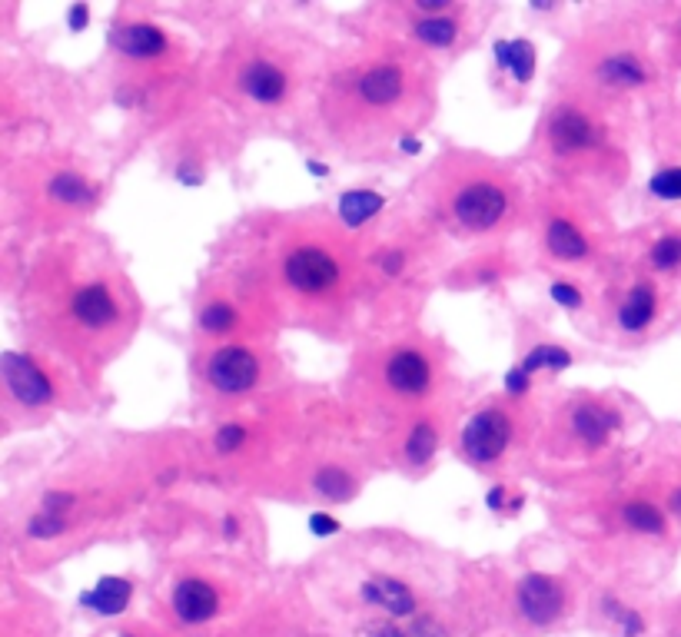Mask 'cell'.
Instances as JSON below:
<instances>
[{"label":"cell","mask_w":681,"mask_h":637,"mask_svg":"<svg viewBox=\"0 0 681 637\" xmlns=\"http://www.w3.org/2000/svg\"><path fill=\"white\" fill-rule=\"evenodd\" d=\"M509 438H512L509 415L489 409V412H479L469 419L466 432H462V448H466V455L472 458V462L486 465V462H495V458L505 452Z\"/></svg>","instance_id":"obj_1"},{"label":"cell","mask_w":681,"mask_h":637,"mask_svg":"<svg viewBox=\"0 0 681 637\" xmlns=\"http://www.w3.org/2000/svg\"><path fill=\"white\" fill-rule=\"evenodd\" d=\"M505 206H509V200L495 183H469L452 203V213H456L462 226L489 229L505 216Z\"/></svg>","instance_id":"obj_2"},{"label":"cell","mask_w":681,"mask_h":637,"mask_svg":"<svg viewBox=\"0 0 681 637\" xmlns=\"http://www.w3.org/2000/svg\"><path fill=\"white\" fill-rule=\"evenodd\" d=\"M286 279H290V286L299 292H326L336 286L339 266L333 256L323 253V249L303 246L286 259Z\"/></svg>","instance_id":"obj_3"},{"label":"cell","mask_w":681,"mask_h":637,"mask_svg":"<svg viewBox=\"0 0 681 637\" xmlns=\"http://www.w3.org/2000/svg\"><path fill=\"white\" fill-rule=\"evenodd\" d=\"M210 382L220 392H246L250 385L260 379V362L256 355L243 346H226L210 359Z\"/></svg>","instance_id":"obj_4"},{"label":"cell","mask_w":681,"mask_h":637,"mask_svg":"<svg viewBox=\"0 0 681 637\" xmlns=\"http://www.w3.org/2000/svg\"><path fill=\"white\" fill-rule=\"evenodd\" d=\"M562 604H565L562 584L549 578V574H529L519 584V611L532 624H552L562 614Z\"/></svg>","instance_id":"obj_5"},{"label":"cell","mask_w":681,"mask_h":637,"mask_svg":"<svg viewBox=\"0 0 681 637\" xmlns=\"http://www.w3.org/2000/svg\"><path fill=\"white\" fill-rule=\"evenodd\" d=\"M4 379H7V389L14 392V399L24 405H47L54 399L47 375L17 352H4Z\"/></svg>","instance_id":"obj_6"},{"label":"cell","mask_w":681,"mask_h":637,"mask_svg":"<svg viewBox=\"0 0 681 637\" xmlns=\"http://www.w3.org/2000/svg\"><path fill=\"white\" fill-rule=\"evenodd\" d=\"M386 379H389V385L399 395H419V392L429 389L432 369H429L426 355H419V352H412V349H402V352H396L389 359Z\"/></svg>","instance_id":"obj_7"},{"label":"cell","mask_w":681,"mask_h":637,"mask_svg":"<svg viewBox=\"0 0 681 637\" xmlns=\"http://www.w3.org/2000/svg\"><path fill=\"white\" fill-rule=\"evenodd\" d=\"M216 608H220V598H216V591L200 578L180 581L177 591H173V611H177L187 624L210 621L216 614Z\"/></svg>","instance_id":"obj_8"},{"label":"cell","mask_w":681,"mask_h":637,"mask_svg":"<svg viewBox=\"0 0 681 637\" xmlns=\"http://www.w3.org/2000/svg\"><path fill=\"white\" fill-rule=\"evenodd\" d=\"M552 143H555V150L575 153V150H588V146H595L598 133L592 127V120L582 117L579 110H559L552 117Z\"/></svg>","instance_id":"obj_9"},{"label":"cell","mask_w":681,"mask_h":637,"mask_svg":"<svg viewBox=\"0 0 681 637\" xmlns=\"http://www.w3.org/2000/svg\"><path fill=\"white\" fill-rule=\"evenodd\" d=\"M363 598L369 604H376V608L396 614V618H409V614L416 611V598H412V591L402 581H396V578L366 581L363 584Z\"/></svg>","instance_id":"obj_10"},{"label":"cell","mask_w":681,"mask_h":637,"mask_svg":"<svg viewBox=\"0 0 681 637\" xmlns=\"http://www.w3.org/2000/svg\"><path fill=\"white\" fill-rule=\"evenodd\" d=\"M74 316L90 329H103L117 319V302H113L107 286L94 283V286L80 289L74 296Z\"/></svg>","instance_id":"obj_11"},{"label":"cell","mask_w":681,"mask_h":637,"mask_svg":"<svg viewBox=\"0 0 681 637\" xmlns=\"http://www.w3.org/2000/svg\"><path fill=\"white\" fill-rule=\"evenodd\" d=\"M243 90L256 103H280L286 93V73L280 67L266 64V60H256L243 73Z\"/></svg>","instance_id":"obj_12"},{"label":"cell","mask_w":681,"mask_h":637,"mask_svg":"<svg viewBox=\"0 0 681 637\" xmlns=\"http://www.w3.org/2000/svg\"><path fill=\"white\" fill-rule=\"evenodd\" d=\"M130 594H133V584L127 578H103L94 591L80 594V604H84V608H94L97 614H103V618H113V614H120L127 608Z\"/></svg>","instance_id":"obj_13"},{"label":"cell","mask_w":681,"mask_h":637,"mask_svg":"<svg viewBox=\"0 0 681 637\" xmlns=\"http://www.w3.org/2000/svg\"><path fill=\"white\" fill-rule=\"evenodd\" d=\"M359 97L373 107H389L402 97V73L396 67H376L359 80Z\"/></svg>","instance_id":"obj_14"},{"label":"cell","mask_w":681,"mask_h":637,"mask_svg":"<svg viewBox=\"0 0 681 637\" xmlns=\"http://www.w3.org/2000/svg\"><path fill=\"white\" fill-rule=\"evenodd\" d=\"M572 425H575V432L585 438V445H602L608 438V432L618 425V415L612 409H605V405L585 402V405L575 409Z\"/></svg>","instance_id":"obj_15"},{"label":"cell","mask_w":681,"mask_h":637,"mask_svg":"<svg viewBox=\"0 0 681 637\" xmlns=\"http://www.w3.org/2000/svg\"><path fill=\"white\" fill-rule=\"evenodd\" d=\"M117 47L123 50L127 57H137V60H147V57H157L163 54V47H167V40L153 24H130L123 27L117 34Z\"/></svg>","instance_id":"obj_16"},{"label":"cell","mask_w":681,"mask_h":637,"mask_svg":"<svg viewBox=\"0 0 681 637\" xmlns=\"http://www.w3.org/2000/svg\"><path fill=\"white\" fill-rule=\"evenodd\" d=\"M652 319H655V289L642 283L628 292V299L622 302V309H618V326L625 332H642Z\"/></svg>","instance_id":"obj_17"},{"label":"cell","mask_w":681,"mask_h":637,"mask_svg":"<svg viewBox=\"0 0 681 637\" xmlns=\"http://www.w3.org/2000/svg\"><path fill=\"white\" fill-rule=\"evenodd\" d=\"M495 60H499V67L512 70V77L519 83H525L535 73V50L525 40H499L495 44Z\"/></svg>","instance_id":"obj_18"},{"label":"cell","mask_w":681,"mask_h":637,"mask_svg":"<svg viewBox=\"0 0 681 637\" xmlns=\"http://www.w3.org/2000/svg\"><path fill=\"white\" fill-rule=\"evenodd\" d=\"M383 210V196L369 193V190H353L346 196H339V216H343L346 226H363L366 219H373Z\"/></svg>","instance_id":"obj_19"},{"label":"cell","mask_w":681,"mask_h":637,"mask_svg":"<svg viewBox=\"0 0 681 637\" xmlns=\"http://www.w3.org/2000/svg\"><path fill=\"white\" fill-rule=\"evenodd\" d=\"M549 249L559 259H582L588 253V239L569 223V219H552V226H549Z\"/></svg>","instance_id":"obj_20"},{"label":"cell","mask_w":681,"mask_h":637,"mask_svg":"<svg viewBox=\"0 0 681 637\" xmlns=\"http://www.w3.org/2000/svg\"><path fill=\"white\" fill-rule=\"evenodd\" d=\"M598 77L605 83H612V87H638V83H645V67L638 64L632 54H615V57L602 60Z\"/></svg>","instance_id":"obj_21"},{"label":"cell","mask_w":681,"mask_h":637,"mask_svg":"<svg viewBox=\"0 0 681 637\" xmlns=\"http://www.w3.org/2000/svg\"><path fill=\"white\" fill-rule=\"evenodd\" d=\"M622 518L625 525L632 531H642V535H665V518L662 511L655 505H648V501H628L622 508Z\"/></svg>","instance_id":"obj_22"},{"label":"cell","mask_w":681,"mask_h":637,"mask_svg":"<svg viewBox=\"0 0 681 637\" xmlns=\"http://www.w3.org/2000/svg\"><path fill=\"white\" fill-rule=\"evenodd\" d=\"M569 365H572V355L565 349H559V346H535L529 355H525L522 372L532 379V372H539V369H569Z\"/></svg>","instance_id":"obj_23"},{"label":"cell","mask_w":681,"mask_h":637,"mask_svg":"<svg viewBox=\"0 0 681 637\" xmlns=\"http://www.w3.org/2000/svg\"><path fill=\"white\" fill-rule=\"evenodd\" d=\"M50 196H54V200H60V203L80 206V203L94 200V186H87L84 180H80V176L64 173V176H57V180L50 183Z\"/></svg>","instance_id":"obj_24"},{"label":"cell","mask_w":681,"mask_h":637,"mask_svg":"<svg viewBox=\"0 0 681 637\" xmlns=\"http://www.w3.org/2000/svg\"><path fill=\"white\" fill-rule=\"evenodd\" d=\"M432 452H436V428H432L429 422H419L416 428H412L409 442H406V458L409 465H426Z\"/></svg>","instance_id":"obj_25"},{"label":"cell","mask_w":681,"mask_h":637,"mask_svg":"<svg viewBox=\"0 0 681 637\" xmlns=\"http://www.w3.org/2000/svg\"><path fill=\"white\" fill-rule=\"evenodd\" d=\"M416 34H419V40H426L432 47H449L452 40H456L459 27H456V20H449V17H426L416 24Z\"/></svg>","instance_id":"obj_26"},{"label":"cell","mask_w":681,"mask_h":637,"mask_svg":"<svg viewBox=\"0 0 681 637\" xmlns=\"http://www.w3.org/2000/svg\"><path fill=\"white\" fill-rule=\"evenodd\" d=\"M316 492L329 501H346L353 495V478L339 472V468H323V472L316 475Z\"/></svg>","instance_id":"obj_27"},{"label":"cell","mask_w":681,"mask_h":637,"mask_svg":"<svg viewBox=\"0 0 681 637\" xmlns=\"http://www.w3.org/2000/svg\"><path fill=\"white\" fill-rule=\"evenodd\" d=\"M200 326L206 332H226L236 326V312L233 306H226V302H213V306H206L200 312Z\"/></svg>","instance_id":"obj_28"},{"label":"cell","mask_w":681,"mask_h":637,"mask_svg":"<svg viewBox=\"0 0 681 637\" xmlns=\"http://www.w3.org/2000/svg\"><path fill=\"white\" fill-rule=\"evenodd\" d=\"M648 190H652L658 200H681V166H668V170L652 176Z\"/></svg>","instance_id":"obj_29"},{"label":"cell","mask_w":681,"mask_h":637,"mask_svg":"<svg viewBox=\"0 0 681 637\" xmlns=\"http://www.w3.org/2000/svg\"><path fill=\"white\" fill-rule=\"evenodd\" d=\"M652 266L658 269H675L681 266V236H662L652 246Z\"/></svg>","instance_id":"obj_30"},{"label":"cell","mask_w":681,"mask_h":637,"mask_svg":"<svg viewBox=\"0 0 681 637\" xmlns=\"http://www.w3.org/2000/svg\"><path fill=\"white\" fill-rule=\"evenodd\" d=\"M243 442H246V428L240 422H230V425H223L220 432H216V448H220L223 455L236 452Z\"/></svg>","instance_id":"obj_31"},{"label":"cell","mask_w":681,"mask_h":637,"mask_svg":"<svg viewBox=\"0 0 681 637\" xmlns=\"http://www.w3.org/2000/svg\"><path fill=\"white\" fill-rule=\"evenodd\" d=\"M27 531L34 538H54V535H60V531H64V521H60V515H37L34 521H30L27 525Z\"/></svg>","instance_id":"obj_32"},{"label":"cell","mask_w":681,"mask_h":637,"mask_svg":"<svg viewBox=\"0 0 681 637\" xmlns=\"http://www.w3.org/2000/svg\"><path fill=\"white\" fill-rule=\"evenodd\" d=\"M552 299H555V302H562V306H569V309H579V306H582L579 289L569 286V283H555V286H552Z\"/></svg>","instance_id":"obj_33"},{"label":"cell","mask_w":681,"mask_h":637,"mask_svg":"<svg viewBox=\"0 0 681 637\" xmlns=\"http://www.w3.org/2000/svg\"><path fill=\"white\" fill-rule=\"evenodd\" d=\"M615 618L622 621V631H625V637H635V634H642V618H638V611H628V608H622V611H615Z\"/></svg>","instance_id":"obj_34"},{"label":"cell","mask_w":681,"mask_h":637,"mask_svg":"<svg viewBox=\"0 0 681 637\" xmlns=\"http://www.w3.org/2000/svg\"><path fill=\"white\" fill-rule=\"evenodd\" d=\"M525 389H529V375L522 372V365H515V369L505 375V392H512V395H522Z\"/></svg>","instance_id":"obj_35"},{"label":"cell","mask_w":681,"mask_h":637,"mask_svg":"<svg viewBox=\"0 0 681 637\" xmlns=\"http://www.w3.org/2000/svg\"><path fill=\"white\" fill-rule=\"evenodd\" d=\"M309 528H313L316 535H336V531H339V521H336V518H329V515H313V518H309Z\"/></svg>","instance_id":"obj_36"},{"label":"cell","mask_w":681,"mask_h":637,"mask_svg":"<svg viewBox=\"0 0 681 637\" xmlns=\"http://www.w3.org/2000/svg\"><path fill=\"white\" fill-rule=\"evenodd\" d=\"M87 20H90V7H87V4L70 7V14H67L70 30H84V27H87Z\"/></svg>","instance_id":"obj_37"},{"label":"cell","mask_w":681,"mask_h":637,"mask_svg":"<svg viewBox=\"0 0 681 637\" xmlns=\"http://www.w3.org/2000/svg\"><path fill=\"white\" fill-rule=\"evenodd\" d=\"M67 501H74V498H70V495H47L44 498V511H47V515H60V511L67 508Z\"/></svg>","instance_id":"obj_38"},{"label":"cell","mask_w":681,"mask_h":637,"mask_svg":"<svg viewBox=\"0 0 681 637\" xmlns=\"http://www.w3.org/2000/svg\"><path fill=\"white\" fill-rule=\"evenodd\" d=\"M412 637H442V628H439V624H432V621H419L416 631H412Z\"/></svg>","instance_id":"obj_39"},{"label":"cell","mask_w":681,"mask_h":637,"mask_svg":"<svg viewBox=\"0 0 681 637\" xmlns=\"http://www.w3.org/2000/svg\"><path fill=\"white\" fill-rule=\"evenodd\" d=\"M399 266H402V256L399 253L383 256V269H386V273H399Z\"/></svg>","instance_id":"obj_40"},{"label":"cell","mask_w":681,"mask_h":637,"mask_svg":"<svg viewBox=\"0 0 681 637\" xmlns=\"http://www.w3.org/2000/svg\"><path fill=\"white\" fill-rule=\"evenodd\" d=\"M416 7L419 10H436V14H439V10H446L449 4H446V0H416Z\"/></svg>","instance_id":"obj_41"},{"label":"cell","mask_w":681,"mask_h":637,"mask_svg":"<svg viewBox=\"0 0 681 637\" xmlns=\"http://www.w3.org/2000/svg\"><path fill=\"white\" fill-rule=\"evenodd\" d=\"M223 535H226V538H236V535H240V525H236V518H233V515H226V518H223Z\"/></svg>","instance_id":"obj_42"},{"label":"cell","mask_w":681,"mask_h":637,"mask_svg":"<svg viewBox=\"0 0 681 637\" xmlns=\"http://www.w3.org/2000/svg\"><path fill=\"white\" fill-rule=\"evenodd\" d=\"M502 498H505L502 488H492V492H489V508H492V511H499V508H502Z\"/></svg>","instance_id":"obj_43"},{"label":"cell","mask_w":681,"mask_h":637,"mask_svg":"<svg viewBox=\"0 0 681 637\" xmlns=\"http://www.w3.org/2000/svg\"><path fill=\"white\" fill-rule=\"evenodd\" d=\"M369 637H406V634L396 631V628H376V631L369 634Z\"/></svg>","instance_id":"obj_44"},{"label":"cell","mask_w":681,"mask_h":637,"mask_svg":"<svg viewBox=\"0 0 681 637\" xmlns=\"http://www.w3.org/2000/svg\"><path fill=\"white\" fill-rule=\"evenodd\" d=\"M306 170L313 173V176H326V166L323 163H306Z\"/></svg>","instance_id":"obj_45"},{"label":"cell","mask_w":681,"mask_h":637,"mask_svg":"<svg viewBox=\"0 0 681 637\" xmlns=\"http://www.w3.org/2000/svg\"><path fill=\"white\" fill-rule=\"evenodd\" d=\"M402 150H406V153H419V143L416 140H402Z\"/></svg>","instance_id":"obj_46"},{"label":"cell","mask_w":681,"mask_h":637,"mask_svg":"<svg viewBox=\"0 0 681 637\" xmlns=\"http://www.w3.org/2000/svg\"><path fill=\"white\" fill-rule=\"evenodd\" d=\"M672 508L678 511V515H681V488H678V492L672 495Z\"/></svg>","instance_id":"obj_47"},{"label":"cell","mask_w":681,"mask_h":637,"mask_svg":"<svg viewBox=\"0 0 681 637\" xmlns=\"http://www.w3.org/2000/svg\"><path fill=\"white\" fill-rule=\"evenodd\" d=\"M123 637H130V634H123Z\"/></svg>","instance_id":"obj_48"}]
</instances>
